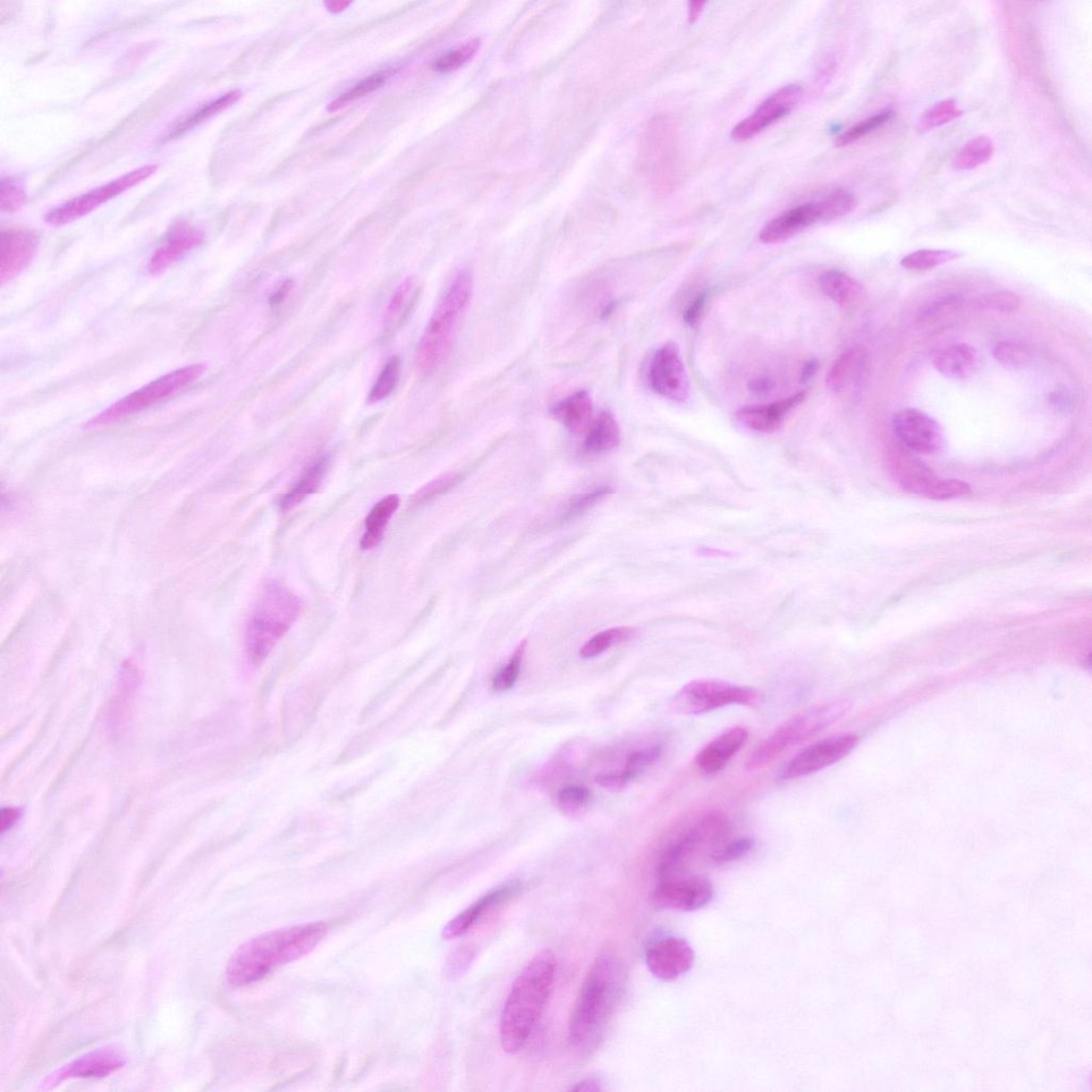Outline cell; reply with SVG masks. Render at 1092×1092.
I'll use <instances>...</instances> for the list:
<instances>
[{
  "label": "cell",
  "mask_w": 1092,
  "mask_h": 1092,
  "mask_svg": "<svg viewBox=\"0 0 1092 1092\" xmlns=\"http://www.w3.org/2000/svg\"><path fill=\"white\" fill-rule=\"evenodd\" d=\"M21 811L15 808H5L0 812V831L6 832L19 822Z\"/></svg>",
  "instance_id": "cell-55"
},
{
  "label": "cell",
  "mask_w": 1092,
  "mask_h": 1092,
  "mask_svg": "<svg viewBox=\"0 0 1092 1092\" xmlns=\"http://www.w3.org/2000/svg\"><path fill=\"white\" fill-rule=\"evenodd\" d=\"M961 254L953 250L922 249L904 257L901 265L910 271H927L958 260Z\"/></svg>",
  "instance_id": "cell-35"
},
{
  "label": "cell",
  "mask_w": 1092,
  "mask_h": 1092,
  "mask_svg": "<svg viewBox=\"0 0 1092 1092\" xmlns=\"http://www.w3.org/2000/svg\"><path fill=\"white\" fill-rule=\"evenodd\" d=\"M894 116L891 110L877 114L873 116L866 118L865 121L850 127V130L837 135L835 139V146L839 148L848 147L852 143L865 138L870 133H873L883 127L887 122H890Z\"/></svg>",
  "instance_id": "cell-41"
},
{
  "label": "cell",
  "mask_w": 1092,
  "mask_h": 1092,
  "mask_svg": "<svg viewBox=\"0 0 1092 1092\" xmlns=\"http://www.w3.org/2000/svg\"><path fill=\"white\" fill-rule=\"evenodd\" d=\"M749 387L755 394L765 395L773 391L775 383L772 378L760 376L751 381Z\"/></svg>",
  "instance_id": "cell-56"
},
{
  "label": "cell",
  "mask_w": 1092,
  "mask_h": 1092,
  "mask_svg": "<svg viewBox=\"0 0 1092 1092\" xmlns=\"http://www.w3.org/2000/svg\"><path fill=\"white\" fill-rule=\"evenodd\" d=\"M753 846H755V841L751 837H742V839L734 840L716 849L710 853V860L718 866L727 865V863L738 861L746 856L752 850Z\"/></svg>",
  "instance_id": "cell-51"
},
{
  "label": "cell",
  "mask_w": 1092,
  "mask_h": 1092,
  "mask_svg": "<svg viewBox=\"0 0 1092 1092\" xmlns=\"http://www.w3.org/2000/svg\"><path fill=\"white\" fill-rule=\"evenodd\" d=\"M596 780L600 786H602L604 789L609 791L621 790L626 784L629 783L625 780V778L621 773L599 775L597 776Z\"/></svg>",
  "instance_id": "cell-54"
},
{
  "label": "cell",
  "mask_w": 1092,
  "mask_h": 1092,
  "mask_svg": "<svg viewBox=\"0 0 1092 1092\" xmlns=\"http://www.w3.org/2000/svg\"><path fill=\"white\" fill-rule=\"evenodd\" d=\"M979 367V355L975 347L955 344L940 351L934 359V367L940 374L954 380L975 375Z\"/></svg>",
  "instance_id": "cell-26"
},
{
  "label": "cell",
  "mask_w": 1092,
  "mask_h": 1092,
  "mask_svg": "<svg viewBox=\"0 0 1092 1092\" xmlns=\"http://www.w3.org/2000/svg\"><path fill=\"white\" fill-rule=\"evenodd\" d=\"M980 304L985 310L1010 314L1020 309L1021 300L1017 294L1002 291L984 295Z\"/></svg>",
  "instance_id": "cell-52"
},
{
  "label": "cell",
  "mask_w": 1092,
  "mask_h": 1092,
  "mask_svg": "<svg viewBox=\"0 0 1092 1092\" xmlns=\"http://www.w3.org/2000/svg\"><path fill=\"white\" fill-rule=\"evenodd\" d=\"M40 239L36 232L11 228L0 235V285L14 280L35 259Z\"/></svg>",
  "instance_id": "cell-19"
},
{
  "label": "cell",
  "mask_w": 1092,
  "mask_h": 1092,
  "mask_svg": "<svg viewBox=\"0 0 1092 1092\" xmlns=\"http://www.w3.org/2000/svg\"><path fill=\"white\" fill-rule=\"evenodd\" d=\"M961 304L962 298L958 294L939 295L922 304L918 312L917 321L922 326L935 324L938 320L952 314Z\"/></svg>",
  "instance_id": "cell-37"
},
{
  "label": "cell",
  "mask_w": 1092,
  "mask_h": 1092,
  "mask_svg": "<svg viewBox=\"0 0 1092 1092\" xmlns=\"http://www.w3.org/2000/svg\"><path fill=\"white\" fill-rule=\"evenodd\" d=\"M758 690L743 685L717 679L697 680L685 685L672 700L676 712L699 715L730 706L752 707L759 704Z\"/></svg>",
  "instance_id": "cell-9"
},
{
  "label": "cell",
  "mask_w": 1092,
  "mask_h": 1092,
  "mask_svg": "<svg viewBox=\"0 0 1092 1092\" xmlns=\"http://www.w3.org/2000/svg\"><path fill=\"white\" fill-rule=\"evenodd\" d=\"M633 630L629 628H616L600 632L588 640L581 649L582 658H595L603 654L605 651L617 643H620L632 636Z\"/></svg>",
  "instance_id": "cell-40"
},
{
  "label": "cell",
  "mask_w": 1092,
  "mask_h": 1092,
  "mask_svg": "<svg viewBox=\"0 0 1092 1092\" xmlns=\"http://www.w3.org/2000/svg\"><path fill=\"white\" fill-rule=\"evenodd\" d=\"M859 738L846 734L810 744L793 758L780 774L782 780H794L820 772L850 755Z\"/></svg>",
  "instance_id": "cell-13"
},
{
  "label": "cell",
  "mask_w": 1092,
  "mask_h": 1092,
  "mask_svg": "<svg viewBox=\"0 0 1092 1092\" xmlns=\"http://www.w3.org/2000/svg\"><path fill=\"white\" fill-rule=\"evenodd\" d=\"M241 98L242 91L234 90L226 93V95L223 97L216 98L215 100L209 101V103L203 105L192 115L184 118L182 122L176 124L173 129L169 132L166 138L173 139L179 137V135L193 129L194 126L208 120V118L213 117L216 115L223 113L224 110L227 109L228 107L233 106L237 103V101L241 99Z\"/></svg>",
  "instance_id": "cell-33"
},
{
  "label": "cell",
  "mask_w": 1092,
  "mask_h": 1092,
  "mask_svg": "<svg viewBox=\"0 0 1092 1092\" xmlns=\"http://www.w3.org/2000/svg\"><path fill=\"white\" fill-rule=\"evenodd\" d=\"M328 469V456H321V458L313 462L310 467L303 472L297 484L294 486L289 493H286L280 499V504L278 505H280L281 510L283 511L291 510L308 496L316 493L325 480Z\"/></svg>",
  "instance_id": "cell-30"
},
{
  "label": "cell",
  "mask_w": 1092,
  "mask_h": 1092,
  "mask_svg": "<svg viewBox=\"0 0 1092 1092\" xmlns=\"http://www.w3.org/2000/svg\"><path fill=\"white\" fill-rule=\"evenodd\" d=\"M818 285L827 297L842 307L857 301L862 291L854 278L839 270L825 271L819 277Z\"/></svg>",
  "instance_id": "cell-32"
},
{
  "label": "cell",
  "mask_w": 1092,
  "mask_h": 1092,
  "mask_svg": "<svg viewBox=\"0 0 1092 1092\" xmlns=\"http://www.w3.org/2000/svg\"><path fill=\"white\" fill-rule=\"evenodd\" d=\"M993 355L997 363L1007 368H1026L1032 362V352L1029 347L1017 342L997 343Z\"/></svg>",
  "instance_id": "cell-39"
},
{
  "label": "cell",
  "mask_w": 1092,
  "mask_h": 1092,
  "mask_svg": "<svg viewBox=\"0 0 1092 1092\" xmlns=\"http://www.w3.org/2000/svg\"><path fill=\"white\" fill-rule=\"evenodd\" d=\"M157 165H147L135 169L130 173L117 177L113 182L99 186V188L92 189L86 193L81 194L79 197L63 203L52 210H49L45 222L52 226H63L66 224L78 222V220L88 216L105 203L114 200L117 196H121L127 190L132 189L134 186L147 181L149 177L157 171Z\"/></svg>",
  "instance_id": "cell-12"
},
{
  "label": "cell",
  "mask_w": 1092,
  "mask_h": 1092,
  "mask_svg": "<svg viewBox=\"0 0 1092 1092\" xmlns=\"http://www.w3.org/2000/svg\"><path fill=\"white\" fill-rule=\"evenodd\" d=\"M713 895V885L706 877H675L659 880L652 901L663 909L696 911L706 907Z\"/></svg>",
  "instance_id": "cell-15"
},
{
  "label": "cell",
  "mask_w": 1092,
  "mask_h": 1092,
  "mask_svg": "<svg viewBox=\"0 0 1092 1092\" xmlns=\"http://www.w3.org/2000/svg\"><path fill=\"white\" fill-rule=\"evenodd\" d=\"M206 236L199 228L189 224H180L169 235L165 242L153 253L148 269L152 276L165 273L183 259L186 254L196 249L205 242Z\"/></svg>",
  "instance_id": "cell-21"
},
{
  "label": "cell",
  "mask_w": 1092,
  "mask_h": 1092,
  "mask_svg": "<svg viewBox=\"0 0 1092 1092\" xmlns=\"http://www.w3.org/2000/svg\"><path fill=\"white\" fill-rule=\"evenodd\" d=\"M462 477L463 475L460 473H448L445 474V475L436 478L425 487H422L419 492L413 496V505L427 503L430 499L446 493L447 491H450L458 484Z\"/></svg>",
  "instance_id": "cell-49"
},
{
  "label": "cell",
  "mask_w": 1092,
  "mask_h": 1092,
  "mask_svg": "<svg viewBox=\"0 0 1092 1092\" xmlns=\"http://www.w3.org/2000/svg\"><path fill=\"white\" fill-rule=\"evenodd\" d=\"M138 671L132 665H127L123 668L120 680H118L117 693L114 700V706L110 710L112 716V724L118 725L122 723V719L127 714L134 697L135 688L138 687Z\"/></svg>",
  "instance_id": "cell-36"
},
{
  "label": "cell",
  "mask_w": 1092,
  "mask_h": 1092,
  "mask_svg": "<svg viewBox=\"0 0 1092 1092\" xmlns=\"http://www.w3.org/2000/svg\"><path fill=\"white\" fill-rule=\"evenodd\" d=\"M613 492L612 489L608 486L600 487L592 490L591 492L579 494L574 496L565 508L563 520L570 521L577 516L585 513L596 506L599 502L602 501L604 497Z\"/></svg>",
  "instance_id": "cell-48"
},
{
  "label": "cell",
  "mask_w": 1092,
  "mask_h": 1092,
  "mask_svg": "<svg viewBox=\"0 0 1092 1092\" xmlns=\"http://www.w3.org/2000/svg\"><path fill=\"white\" fill-rule=\"evenodd\" d=\"M893 428L903 445L914 453L935 454L944 445L941 426L921 410L907 408L896 412Z\"/></svg>",
  "instance_id": "cell-16"
},
{
  "label": "cell",
  "mask_w": 1092,
  "mask_h": 1092,
  "mask_svg": "<svg viewBox=\"0 0 1092 1092\" xmlns=\"http://www.w3.org/2000/svg\"><path fill=\"white\" fill-rule=\"evenodd\" d=\"M662 746L655 744V746L635 750L630 753L628 758H626L625 767L621 772L625 780L630 782L634 780L635 778L645 773L646 770L652 764H654L659 757L662 756Z\"/></svg>",
  "instance_id": "cell-43"
},
{
  "label": "cell",
  "mask_w": 1092,
  "mask_h": 1092,
  "mask_svg": "<svg viewBox=\"0 0 1092 1092\" xmlns=\"http://www.w3.org/2000/svg\"><path fill=\"white\" fill-rule=\"evenodd\" d=\"M994 155V141L988 135H978L968 141L953 160L956 170H973L992 160Z\"/></svg>",
  "instance_id": "cell-34"
},
{
  "label": "cell",
  "mask_w": 1092,
  "mask_h": 1092,
  "mask_svg": "<svg viewBox=\"0 0 1092 1092\" xmlns=\"http://www.w3.org/2000/svg\"><path fill=\"white\" fill-rule=\"evenodd\" d=\"M474 291V278L470 270H460L439 300L429 320L417 351V367L421 372L437 368L450 351L456 327L467 311Z\"/></svg>",
  "instance_id": "cell-5"
},
{
  "label": "cell",
  "mask_w": 1092,
  "mask_h": 1092,
  "mask_svg": "<svg viewBox=\"0 0 1092 1092\" xmlns=\"http://www.w3.org/2000/svg\"><path fill=\"white\" fill-rule=\"evenodd\" d=\"M594 412L591 398L585 389L558 402L551 410L554 419L573 434H580L589 426Z\"/></svg>",
  "instance_id": "cell-28"
},
{
  "label": "cell",
  "mask_w": 1092,
  "mask_h": 1092,
  "mask_svg": "<svg viewBox=\"0 0 1092 1092\" xmlns=\"http://www.w3.org/2000/svg\"><path fill=\"white\" fill-rule=\"evenodd\" d=\"M705 7H706V3H701V2L690 3L689 13V23H695L698 21L699 16L701 15L702 12H704Z\"/></svg>",
  "instance_id": "cell-60"
},
{
  "label": "cell",
  "mask_w": 1092,
  "mask_h": 1092,
  "mask_svg": "<svg viewBox=\"0 0 1092 1092\" xmlns=\"http://www.w3.org/2000/svg\"><path fill=\"white\" fill-rule=\"evenodd\" d=\"M525 649H527V641L521 643L518 649L514 651L510 662L495 673L492 683H491L493 691L504 692L514 687L521 672Z\"/></svg>",
  "instance_id": "cell-44"
},
{
  "label": "cell",
  "mask_w": 1092,
  "mask_h": 1092,
  "mask_svg": "<svg viewBox=\"0 0 1092 1092\" xmlns=\"http://www.w3.org/2000/svg\"><path fill=\"white\" fill-rule=\"evenodd\" d=\"M557 961L551 950L537 953L523 968L510 989L499 1022L503 1051L515 1054L527 1045L551 996Z\"/></svg>",
  "instance_id": "cell-3"
},
{
  "label": "cell",
  "mask_w": 1092,
  "mask_h": 1092,
  "mask_svg": "<svg viewBox=\"0 0 1092 1092\" xmlns=\"http://www.w3.org/2000/svg\"><path fill=\"white\" fill-rule=\"evenodd\" d=\"M749 733L746 727L733 726L725 730L702 749L697 757V765L706 775L721 773L729 761L747 743Z\"/></svg>",
  "instance_id": "cell-23"
},
{
  "label": "cell",
  "mask_w": 1092,
  "mask_h": 1092,
  "mask_svg": "<svg viewBox=\"0 0 1092 1092\" xmlns=\"http://www.w3.org/2000/svg\"><path fill=\"white\" fill-rule=\"evenodd\" d=\"M695 960L690 945L685 940L667 937L651 942L646 950L648 969L660 980H673L688 973Z\"/></svg>",
  "instance_id": "cell-18"
},
{
  "label": "cell",
  "mask_w": 1092,
  "mask_h": 1092,
  "mask_svg": "<svg viewBox=\"0 0 1092 1092\" xmlns=\"http://www.w3.org/2000/svg\"><path fill=\"white\" fill-rule=\"evenodd\" d=\"M522 888L521 884H511L494 888V890L481 896L479 900L473 903L448 922L443 929V938L453 940L467 934L486 913L513 899L522 891Z\"/></svg>",
  "instance_id": "cell-20"
},
{
  "label": "cell",
  "mask_w": 1092,
  "mask_h": 1092,
  "mask_svg": "<svg viewBox=\"0 0 1092 1092\" xmlns=\"http://www.w3.org/2000/svg\"><path fill=\"white\" fill-rule=\"evenodd\" d=\"M421 292V282L417 277H406L398 285L385 315V332L392 335L400 330L409 318Z\"/></svg>",
  "instance_id": "cell-27"
},
{
  "label": "cell",
  "mask_w": 1092,
  "mask_h": 1092,
  "mask_svg": "<svg viewBox=\"0 0 1092 1092\" xmlns=\"http://www.w3.org/2000/svg\"><path fill=\"white\" fill-rule=\"evenodd\" d=\"M869 355L861 346L851 347L837 358L827 375V385L841 393L858 385L868 368Z\"/></svg>",
  "instance_id": "cell-24"
},
{
  "label": "cell",
  "mask_w": 1092,
  "mask_h": 1092,
  "mask_svg": "<svg viewBox=\"0 0 1092 1092\" xmlns=\"http://www.w3.org/2000/svg\"><path fill=\"white\" fill-rule=\"evenodd\" d=\"M590 800V792L585 786L569 785L558 793V806L566 815H579L586 809Z\"/></svg>",
  "instance_id": "cell-47"
},
{
  "label": "cell",
  "mask_w": 1092,
  "mask_h": 1092,
  "mask_svg": "<svg viewBox=\"0 0 1092 1092\" xmlns=\"http://www.w3.org/2000/svg\"><path fill=\"white\" fill-rule=\"evenodd\" d=\"M648 380L651 388L659 396L677 403L688 400L687 368L676 344L669 342L654 352L649 364Z\"/></svg>",
  "instance_id": "cell-14"
},
{
  "label": "cell",
  "mask_w": 1092,
  "mask_h": 1092,
  "mask_svg": "<svg viewBox=\"0 0 1092 1092\" xmlns=\"http://www.w3.org/2000/svg\"><path fill=\"white\" fill-rule=\"evenodd\" d=\"M28 196L23 186L12 179H3L0 186V209L3 213H15L27 205Z\"/></svg>",
  "instance_id": "cell-50"
},
{
  "label": "cell",
  "mask_w": 1092,
  "mask_h": 1092,
  "mask_svg": "<svg viewBox=\"0 0 1092 1092\" xmlns=\"http://www.w3.org/2000/svg\"><path fill=\"white\" fill-rule=\"evenodd\" d=\"M841 713L839 704H826L794 716L752 750L746 761V769L748 772H757L768 766L786 750L827 729Z\"/></svg>",
  "instance_id": "cell-6"
},
{
  "label": "cell",
  "mask_w": 1092,
  "mask_h": 1092,
  "mask_svg": "<svg viewBox=\"0 0 1092 1092\" xmlns=\"http://www.w3.org/2000/svg\"><path fill=\"white\" fill-rule=\"evenodd\" d=\"M806 392H798L774 403L744 406L736 412V420L741 425L761 434L774 433L780 428L783 421L792 410L806 400Z\"/></svg>",
  "instance_id": "cell-22"
},
{
  "label": "cell",
  "mask_w": 1092,
  "mask_h": 1092,
  "mask_svg": "<svg viewBox=\"0 0 1092 1092\" xmlns=\"http://www.w3.org/2000/svg\"><path fill=\"white\" fill-rule=\"evenodd\" d=\"M328 933L323 922L270 931L250 940L237 950L225 970V979L233 987H244L261 980L278 967L311 953Z\"/></svg>",
  "instance_id": "cell-2"
},
{
  "label": "cell",
  "mask_w": 1092,
  "mask_h": 1092,
  "mask_svg": "<svg viewBox=\"0 0 1092 1092\" xmlns=\"http://www.w3.org/2000/svg\"><path fill=\"white\" fill-rule=\"evenodd\" d=\"M621 441V431L614 414L608 411L600 414L589 426L583 441V450L588 454L600 455L611 452Z\"/></svg>",
  "instance_id": "cell-29"
},
{
  "label": "cell",
  "mask_w": 1092,
  "mask_h": 1092,
  "mask_svg": "<svg viewBox=\"0 0 1092 1092\" xmlns=\"http://www.w3.org/2000/svg\"><path fill=\"white\" fill-rule=\"evenodd\" d=\"M962 115L961 109L955 99H944L931 106L920 118L918 127L920 132L927 133L951 123Z\"/></svg>",
  "instance_id": "cell-38"
},
{
  "label": "cell",
  "mask_w": 1092,
  "mask_h": 1092,
  "mask_svg": "<svg viewBox=\"0 0 1092 1092\" xmlns=\"http://www.w3.org/2000/svg\"><path fill=\"white\" fill-rule=\"evenodd\" d=\"M857 206V199L848 189H835L827 196L807 203L770 220L760 232V240L765 243L783 242L801 233L813 224L833 222L851 213Z\"/></svg>",
  "instance_id": "cell-7"
},
{
  "label": "cell",
  "mask_w": 1092,
  "mask_h": 1092,
  "mask_svg": "<svg viewBox=\"0 0 1092 1092\" xmlns=\"http://www.w3.org/2000/svg\"><path fill=\"white\" fill-rule=\"evenodd\" d=\"M351 5V2H344V0H335V2L327 3V9L332 13H341Z\"/></svg>",
  "instance_id": "cell-61"
},
{
  "label": "cell",
  "mask_w": 1092,
  "mask_h": 1092,
  "mask_svg": "<svg viewBox=\"0 0 1092 1092\" xmlns=\"http://www.w3.org/2000/svg\"><path fill=\"white\" fill-rule=\"evenodd\" d=\"M206 370V367L203 364H193V366L168 372L165 376L152 381L151 384L125 396L122 400L98 414L96 418L88 421L87 428L113 424L116 421L146 410L196 383Z\"/></svg>",
  "instance_id": "cell-8"
},
{
  "label": "cell",
  "mask_w": 1092,
  "mask_h": 1092,
  "mask_svg": "<svg viewBox=\"0 0 1092 1092\" xmlns=\"http://www.w3.org/2000/svg\"><path fill=\"white\" fill-rule=\"evenodd\" d=\"M402 362L398 357L389 359L381 370L374 386L368 395V403H375L385 400L391 395L400 380Z\"/></svg>",
  "instance_id": "cell-42"
},
{
  "label": "cell",
  "mask_w": 1092,
  "mask_h": 1092,
  "mask_svg": "<svg viewBox=\"0 0 1092 1092\" xmlns=\"http://www.w3.org/2000/svg\"><path fill=\"white\" fill-rule=\"evenodd\" d=\"M887 463L894 479L910 494L935 501H946L971 492L970 486L966 482L939 478L924 463L914 458L908 452L891 453Z\"/></svg>",
  "instance_id": "cell-10"
},
{
  "label": "cell",
  "mask_w": 1092,
  "mask_h": 1092,
  "mask_svg": "<svg viewBox=\"0 0 1092 1092\" xmlns=\"http://www.w3.org/2000/svg\"><path fill=\"white\" fill-rule=\"evenodd\" d=\"M401 499L397 495H389L378 502L370 510L366 521L367 531L361 540L363 549L376 547L383 540L386 525L400 508Z\"/></svg>",
  "instance_id": "cell-31"
},
{
  "label": "cell",
  "mask_w": 1092,
  "mask_h": 1092,
  "mask_svg": "<svg viewBox=\"0 0 1092 1092\" xmlns=\"http://www.w3.org/2000/svg\"><path fill=\"white\" fill-rule=\"evenodd\" d=\"M291 289H292V282L291 281L284 282L283 285H281L280 289H278L273 295V297H271V299H270L271 304H273V306H277V304H280L285 299L287 294L290 293Z\"/></svg>",
  "instance_id": "cell-59"
},
{
  "label": "cell",
  "mask_w": 1092,
  "mask_h": 1092,
  "mask_svg": "<svg viewBox=\"0 0 1092 1092\" xmlns=\"http://www.w3.org/2000/svg\"><path fill=\"white\" fill-rule=\"evenodd\" d=\"M622 964L605 950L592 962L573 1006L569 1022L570 1044L581 1051L595 1048L604 1037L624 986Z\"/></svg>",
  "instance_id": "cell-1"
},
{
  "label": "cell",
  "mask_w": 1092,
  "mask_h": 1092,
  "mask_svg": "<svg viewBox=\"0 0 1092 1092\" xmlns=\"http://www.w3.org/2000/svg\"><path fill=\"white\" fill-rule=\"evenodd\" d=\"M707 298L708 294L704 293L699 295L698 297L689 304V308L684 312L685 323L690 326L696 325L702 316V313H704Z\"/></svg>",
  "instance_id": "cell-53"
},
{
  "label": "cell",
  "mask_w": 1092,
  "mask_h": 1092,
  "mask_svg": "<svg viewBox=\"0 0 1092 1092\" xmlns=\"http://www.w3.org/2000/svg\"><path fill=\"white\" fill-rule=\"evenodd\" d=\"M479 48V41L472 40L464 45L451 50L441 57L436 59L433 63V69L437 72L448 73L459 70L465 63H468L471 59L475 56Z\"/></svg>",
  "instance_id": "cell-45"
},
{
  "label": "cell",
  "mask_w": 1092,
  "mask_h": 1092,
  "mask_svg": "<svg viewBox=\"0 0 1092 1092\" xmlns=\"http://www.w3.org/2000/svg\"><path fill=\"white\" fill-rule=\"evenodd\" d=\"M385 80H386V76L384 73H379V74L369 76V78L362 81L358 84H355V86L353 88L343 93V95L341 97H338L337 98L332 100L331 103H330L328 105L327 109L329 110V112H331V113L336 112V110L341 109V108L345 107L346 105L352 103L353 100H357L363 97H367V95H369V93L374 92V91L378 90L379 88L383 87L385 82Z\"/></svg>",
  "instance_id": "cell-46"
},
{
  "label": "cell",
  "mask_w": 1092,
  "mask_h": 1092,
  "mask_svg": "<svg viewBox=\"0 0 1092 1092\" xmlns=\"http://www.w3.org/2000/svg\"><path fill=\"white\" fill-rule=\"evenodd\" d=\"M300 612V600L293 592L276 582L266 583L245 629V654L251 664L264 662L297 621Z\"/></svg>",
  "instance_id": "cell-4"
},
{
  "label": "cell",
  "mask_w": 1092,
  "mask_h": 1092,
  "mask_svg": "<svg viewBox=\"0 0 1092 1092\" xmlns=\"http://www.w3.org/2000/svg\"><path fill=\"white\" fill-rule=\"evenodd\" d=\"M570 1090L583 1091V1092H598V1091L602 1090V1088H600V1083L598 1079L589 1078V1079H585V1080H582V1081L575 1083V1085L573 1087H571Z\"/></svg>",
  "instance_id": "cell-58"
},
{
  "label": "cell",
  "mask_w": 1092,
  "mask_h": 1092,
  "mask_svg": "<svg viewBox=\"0 0 1092 1092\" xmlns=\"http://www.w3.org/2000/svg\"><path fill=\"white\" fill-rule=\"evenodd\" d=\"M729 832V822L718 813H712L700 819L665 853L658 868L659 879L674 878L679 875L685 863L695 859L705 851L713 850L725 840Z\"/></svg>",
  "instance_id": "cell-11"
},
{
  "label": "cell",
  "mask_w": 1092,
  "mask_h": 1092,
  "mask_svg": "<svg viewBox=\"0 0 1092 1092\" xmlns=\"http://www.w3.org/2000/svg\"><path fill=\"white\" fill-rule=\"evenodd\" d=\"M803 91L798 84H789L779 89L761 103L755 113L736 125L731 133L735 141H747L767 129L768 126L789 115L799 104Z\"/></svg>",
  "instance_id": "cell-17"
},
{
  "label": "cell",
  "mask_w": 1092,
  "mask_h": 1092,
  "mask_svg": "<svg viewBox=\"0 0 1092 1092\" xmlns=\"http://www.w3.org/2000/svg\"><path fill=\"white\" fill-rule=\"evenodd\" d=\"M124 1065V1058L113 1049H98L66 1065L59 1073L58 1080L105 1078L120 1070Z\"/></svg>",
  "instance_id": "cell-25"
},
{
  "label": "cell",
  "mask_w": 1092,
  "mask_h": 1092,
  "mask_svg": "<svg viewBox=\"0 0 1092 1092\" xmlns=\"http://www.w3.org/2000/svg\"><path fill=\"white\" fill-rule=\"evenodd\" d=\"M819 368V363L816 359H811L803 364L801 368L800 380L802 384H807L816 375Z\"/></svg>",
  "instance_id": "cell-57"
}]
</instances>
